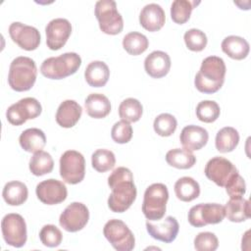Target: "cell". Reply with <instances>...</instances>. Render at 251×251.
<instances>
[{"label": "cell", "instance_id": "obj_27", "mask_svg": "<svg viewBox=\"0 0 251 251\" xmlns=\"http://www.w3.org/2000/svg\"><path fill=\"white\" fill-rule=\"evenodd\" d=\"M2 196L8 205L20 206L26 201L28 190L24 182L13 180L5 184L2 191Z\"/></svg>", "mask_w": 251, "mask_h": 251}, {"label": "cell", "instance_id": "obj_36", "mask_svg": "<svg viewBox=\"0 0 251 251\" xmlns=\"http://www.w3.org/2000/svg\"><path fill=\"white\" fill-rule=\"evenodd\" d=\"M220 106L212 100H203L196 107V116L203 123H214L220 117Z\"/></svg>", "mask_w": 251, "mask_h": 251}, {"label": "cell", "instance_id": "obj_19", "mask_svg": "<svg viewBox=\"0 0 251 251\" xmlns=\"http://www.w3.org/2000/svg\"><path fill=\"white\" fill-rule=\"evenodd\" d=\"M166 21V15L163 8L151 3L144 6L139 14V23L143 28L148 31H157L163 27Z\"/></svg>", "mask_w": 251, "mask_h": 251}, {"label": "cell", "instance_id": "obj_38", "mask_svg": "<svg viewBox=\"0 0 251 251\" xmlns=\"http://www.w3.org/2000/svg\"><path fill=\"white\" fill-rule=\"evenodd\" d=\"M183 39L186 47L194 52H200L204 50L208 41L206 34L197 28H190L185 31Z\"/></svg>", "mask_w": 251, "mask_h": 251}, {"label": "cell", "instance_id": "obj_32", "mask_svg": "<svg viewBox=\"0 0 251 251\" xmlns=\"http://www.w3.org/2000/svg\"><path fill=\"white\" fill-rule=\"evenodd\" d=\"M149 41L147 37L137 31H132L125 35L123 39V47L129 54L137 56L145 52L148 48Z\"/></svg>", "mask_w": 251, "mask_h": 251}, {"label": "cell", "instance_id": "obj_40", "mask_svg": "<svg viewBox=\"0 0 251 251\" xmlns=\"http://www.w3.org/2000/svg\"><path fill=\"white\" fill-rule=\"evenodd\" d=\"M111 136L116 143L125 144L129 142L132 137V127L130 124L124 120L115 123L111 130Z\"/></svg>", "mask_w": 251, "mask_h": 251}, {"label": "cell", "instance_id": "obj_9", "mask_svg": "<svg viewBox=\"0 0 251 251\" xmlns=\"http://www.w3.org/2000/svg\"><path fill=\"white\" fill-rule=\"evenodd\" d=\"M1 230L5 242L16 248L24 246L27 239L25 219L16 213L7 214L1 222Z\"/></svg>", "mask_w": 251, "mask_h": 251}, {"label": "cell", "instance_id": "obj_16", "mask_svg": "<svg viewBox=\"0 0 251 251\" xmlns=\"http://www.w3.org/2000/svg\"><path fill=\"white\" fill-rule=\"evenodd\" d=\"M35 193L37 198L46 205H56L64 202L68 196L66 185L54 178H49L36 185Z\"/></svg>", "mask_w": 251, "mask_h": 251}, {"label": "cell", "instance_id": "obj_33", "mask_svg": "<svg viewBox=\"0 0 251 251\" xmlns=\"http://www.w3.org/2000/svg\"><path fill=\"white\" fill-rule=\"evenodd\" d=\"M199 3V1L175 0L171 6V18L173 22L178 25L185 24L189 20L192 10Z\"/></svg>", "mask_w": 251, "mask_h": 251}, {"label": "cell", "instance_id": "obj_17", "mask_svg": "<svg viewBox=\"0 0 251 251\" xmlns=\"http://www.w3.org/2000/svg\"><path fill=\"white\" fill-rule=\"evenodd\" d=\"M146 229L149 235L154 239L165 243H171L177 236L179 225L176 218L168 216L162 222L157 221V223H152L151 221H147Z\"/></svg>", "mask_w": 251, "mask_h": 251}, {"label": "cell", "instance_id": "obj_34", "mask_svg": "<svg viewBox=\"0 0 251 251\" xmlns=\"http://www.w3.org/2000/svg\"><path fill=\"white\" fill-rule=\"evenodd\" d=\"M143 108L141 103L135 98H126L119 106V116L128 123H135L140 120Z\"/></svg>", "mask_w": 251, "mask_h": 251}, {"label": "cell", "instance_id": "obj_21", "mask_svg": "<svg viewBox=\"0 0 251 251\" xmlns=\"http://www.w3.org/2000/svg\"><path fill=\"white\" fill-rule=\"evenodd\" d=\"M82 114L81 106L75 100L63 101L56 112L57 124L65 128H70L75 126Z\"/></svg>", "mask_w": 251, "mask_h": 251}, {"label": "cell", "instance_id": "obj_37", "mask_svg": "<svg viewBox=\"0 0 251 251\" xmlns=\"http://www.w3.org/2000/svg\"><path fill=\"white\" fill-rule=\"evenodd\" d=\"M177 126L176 119L168 113H163L157 116L153 123V127L155 132L160 136H170L172 135Z\"/></svg>", "mask_w": 251, "mask_h": 251}, {"label": "cell", "instance_id": "obj_24", "mask_svg": "<svg viewBox=\"0 0 251 251\" xmlns=\"http://www.w3.org/2000/svg\"><path fill=\"white\" fill-rule=\"evenodd\" d=\"M222 50L229 58L234 60H243L249 54V43L243 37L237 35L226 36L221 44Z\"/></svg>", "mask_w": 251, "mask_h": 251}, {"label": "cell", "instance_id": "obj_10", "mask_svg": "<svg viewBox=\"0 0 251 251\" xmlns=\"http://www.w3.org/2000/svg\"><path fill=\"white\" fill-rule=\"evenodd\" d=\"M226 217L225 206L217 203H200L188 212V222L194 227L221 223Z\"/></svg>", "mask_w": 251, "mask_h": 251}, {"label": "cell", "instance_id": "obj_11", "mask_svg": "<svg viewBox=\"0 0 251 251\" xmlns=\"http://www.w3.org/2000/svg\"><path fill=\"white\" fill-rule=\"evenodd\" d=\"M42 111V107L37 99L33 97L23 98L11 105L7 112V121L13 126H21L27 120L37 118Z\"/></svg>", "mask_w": 251, "mask_h": 251}, {"label": "cell", "instance_id": "obj_30", "mask_svg": "<svg viewBox=\"0 0 251 251\" xmlns=\"http://www.w3.org/2000/svg\"><path fill=\"white\" fill-rule=\"evenodd\" d=\"M166 162L174 168L186 170L194 166L196 158L192 154V152L187 149L176 148L167 152Z\"/></svg>", "mask_w": 251, "mask_h": 251}, {"label": "cell", "instance_id": "obj_4", "mask_svg": "<svg viewBox=\"0 0 251 251\" xmlns=\"http://www.w3.org/2000/svg\"><path fill=\"white\" fill-rule=\"evenodd\" d=\"M80 65L81 58L78 54L67 52L45 59L40 66V73L50 79H62L75 74Z\"/></svg>", "mask_w": 251, "mask_h": 251}, {"label": "cell", "instance_id": "obj_42", "mask_svg": "<svg viewBox=\"0 0 251 251\" xmlns=\"http://www.w3.org/2000/svg\"><path fill=\"white\" fill-rule=\"evenodd\" d=\"M226 191L230 198L242 197L246 192V184L243 177L238 174H234L227 183L225 185Z\"/></svg>", "mask_w": 251, "mask_h": 251}, {"label": "cell", "instance_id": "obj_3", "mask_svg": "<svg viewBox=\"0 0 251 251\" xmlns=\"http://www.w3.org/2000/svg\"><path fill=\"white\" fill-rule=\"evenodd\" d=\"M37 68L35 62L25 56L15 58L9 69L8 83L10 87L18 92L29 90L35 83Z\"/></svg>", "mask_w": 251, "mask_h": 251}, {"label": "cell", "instance_id": "obj_15", "mask_svg": "<svg viewBox=\"0 0 251 251\" xmlns=\"http://www.w3.org/2000/svg\"><path fill=\"white\" fill-rule=\"evenodd\" d=\"M46 44L51 50L61 49L72 33V25L67 19L57 18L50 21L46 27Z\"/></svg>", "mask_w": 251, "mask_h": 251}, {"label": "cell", "instance_id": "obj_22", "mask_svg": "<svg viewBox=\"0 0 251 251\" xmlns=\"http://www.w3.org/2000/svg\"><path fill=\"white\" fill-rule=\"evenodd\" d=\"M84 107L87 115L93 119H103L111 112L110 100L101 93L89 94L84 101Z\"/></svg>", "mask_w": 251, "mask_h": 251}, {"label": "cell", "instance_id": "obj_18", "mask_svg": "<svg viewBox=\"0 0 251 251\" xmlns=\"http://www.w3.org/2000/svg\"><path fill=\"white\" fill-rule=\"evenodd\" d=\"M208 139V131L204 127L194 125L184 126L179 135V141L183 148L191 152L203 148L207 144Z\"/></svg>", "mask_w": 251, "mask_h": 251}, {"label": "cell", "instance_id": "obj_7", "mask_svg": "<svg viewBox=\"0 0 251 251\" xmlns=\"http://www.w3.org/2000/svg\"><path fill=\"white\" fill-rule=\"evenodd\" d=\"M103 234L110 244L118 251H131L135 245L132 231L121 220L108 221L103 228Z\"/></svg>", "mask_w": 251, "mask_h": 251}, {"label": "cell", "instance_id": "obj_5", "mask_svg": "<svg viewBox=\"0 0 251 251\" xmlns=\"http://www.w3.org/2000/svg\"><path fill=\"white\" fill-rule=\"evenodd\" d=\"M169 191L163 183H153L144 192L142 212L148 221H160L166 213Z\"/></svg>", "mask_w": 251, "mask_h": 251}, {"label": "cell", "instance_id": "obj_29", "mask_svg": "<svg viewBox=\"0 0 251 251\" xmlns=\"http://www.w3.org/2000/svg\"><path fill=\"white\" fill-rule=\"evenodd\" d=\"M239 142L238 131L231 126H225L216 135L215 145L219 152L227 153L235 149Z\"/></svg>", "mask_w": 251, "mask_h": 251}, {"label": "cell", "instance_id": "obj_41", "mask_svg": "<svg viewBox=\"0 0 251 251\" xmlns=\"http://www.w3.org/2000/svg\"><path fill=\"white\" fill-rule=\"evenodd\" d=\"M218 246V237L213 232H199L194 238V248L198 251H215Z\"/></svg>", "mask_w": 251, "mask_h": 251}, {"label": "cell", "instance_id": "obj_26", "mask_svg": "<svg viewBox=\"0 0 251 251\" xmlns=\"http://www.w3.org/2000/svg\"><path fill=\"white\" fill-rule=\"evenodd\" d=\"M226 217L233 223H241L250 218V203L249 200L243 197L230 198L226 206Z\"/></svg>", "mask_w": 251, "mask_h": 251}, {"label": "cell", "instance_id": "obj_13", "mask_svg": "<svg viewBox=\"0 0 251 251\" xmlns=\"http://www.w3.org/2000/svg\"><path fill=\"white\" fill-rule=\"evenodd\" d=\"M9 34L11 39L20 48L26 51L35 50L40 44V32L36 27L31 25L14 22L9 26Z\"/></svg>", "mask_w": 251, "mask_h": 251}, {"label": "cell", "instance_id": "obj_28", "mask_svg": "<svg viewBox=\"0 0 251 251\" xmlns=\"http://www.w3.org/2000/svg\"><path fill=\"white\" fill-rule=\"evenodd\" d=\"M175 193L180 201L190 202L200 195V186L194 178L182 176L175 183Z\"/></svg>", "mask_w": 251, "mask_h": 251}, {"label": "cell", "instance_id": "obj_12", "mask_svg": "<svg viewBox=\"0 0 251 251\" xmlns=\"http://www.w3.org/2000/svg\"><path fill=\"white\" fill-rule=\"evenodd\" d=\"M89 220L88 208L80 202H73L66 207L59 218L60 226L69 232L81 230Z\"/></svg>", "mask_w": 251, "mask_h": 251}, {"label": "cell", "instance_id": "obj_23", "mask_svg": "<svg viewBox=\"0 0 251 251\" xmlns=\"http://www.w3.org/2000/svg\"><path fill=\"white\" fill-rule=\"evenodd\" d=\"M109 77L110 70L102 61L90 62L84 71V78L88 85L92 87L104 86L108 82Z\"/></svg>", "mask_w": 251, "mask_h": 251}, {"label": "cell", "instance_id": "obj_25", "mask_svg": "<svg viewBox=\"0 0 251 251\" xmlns=\"http://www.w3.org/2000/svg\"><path fill=\"white\" fill-rule=\"evenodd\" d=\"M21 147L29 153H35L43 149L46 144L45 133L36 127H31L24 130L19 138Z\"/></svg>", "mask_w": 251, "mask_h": 251}, {"label": "cell", "instance_id": "obj_1", "mask_svg": "<svg viewBox=\"0 0 251 251\" xmlns=\"http://www.w3.org/2000/svg\"><path fill=\"white\" fill-rule=\"evenodd\" d=\"M108 185L112 190L108 207L115 213L126 212L133 204L137 194L131 171L125 167L115 169L108 176Z\"/></svg>", "mask_w": 251, "mask_h": 251}, {"label": "cell", "instance_id": "obj_14", "mask_svg": "<svg viewBox=\"0 0 251 251\" xmlns=\"http://www.w3.org/2000/svg\"><path fill=\"white\" fill-rule=\"evenodd\" d=\"M238 171L235 166L224 157H214L205 166V176L220 187H225L230 177Z\"/></svg>", "mask_w": 251, "mask_h": 251}, {"label": "cell", "instance_id": "obj_8", "mask_svg": "<svg viewBox=\"0 0 251 251\" xmlns=\"http://www.w3.org/2000/svg\"><path fill=\"white\" fill-rule=\"evenodd\" d=\"M60 176L70 184H76L83 180L85 176V160L81 153L68 150L60 158Z\"/></svg>", "mask_w": 251, "mask_h": 251}, {"label": "cell", "instance_id": "obj_35", "mask_svg": "<svg viewBox=\"0 0 251 251\" xmlns=\"http://www.w3.org/2000/svg\"><path fill=\"white\" fill-rule=\"evenodd\" d=\"M91 164L98 173H105L112 170L116 164L115 154L111 150L97 149L91 155Z\"/></svg>", "mask_w": 251, "mask_h": 251}, {"label": "cell", "instance_id": "obj_20", "mask_svg": "<svg viewBox=\"0 0 251 251\" xmlns=\"http://www.w3.org/2000/svg\"><path fill=\"white\" fill-rule=\"evenodd\" d=\"M145 72L153 78H161L171 69V58L164 51H153L144 60Z\"/></svg>", "mask_w": 251, "mask_h": 251}, {"label": "cell", "instance_id": "obj_31", "mask_svg": "<svg viewBox=\"0 0 251 251\" xmlns=\"http://www.w3.org/2000/svg\"><path fill=\"white\" fill-rule=\"evenodd\" d=\"M54 168V161L52 156L43 151H37L29 160V171L36 176H41L52 172Z\"/></svg>", "mask_w": 251, "mask_h": 251}, {"label": "cell", "instance_id": "obj_6", "mask_svg": "<svg viewBox=\"0 0 251 251\" xmlns=\"http://www.w3.org/2000/svg\"><path fill=\"white\" fill-rule=\"evenodd\" d=\"M100 29L109 35L119 34L124 28L122 15L117 10V4L113 0H99L94 10Z\"/></svg>", "mask_w": 251, "mask_h": 251}, {"label": "cell", "instance_id": "obj_2", "mask_svg": "<svg viewBox=\"0 0 251 251\" xmlns=\"http://www.w3.org/2000/svg\"><path fill=\"white\" fill-rule=\"evenodd\" d=\"M226 72V64L222 58L209 56L202 61L200 70L194 78V85L202 93L213 94L223 86Z\"/></svg>", "mask_w": 251, "mask_h": 251}, {"label": "cell", "instance_id": "obj_39", "mask_svg": "<svg viewBox=\"0 0 251 251\" xmlns=\"http://www.w3.org/2000/svg\"><path fill=\"white\" fill-rule=\"evenodd\" d=\"M39 239L44 246L58 247L63 239L61 230L54 225H45L39 231Z\"/></svg>", "mask_w": 251, "mask_h": 251}]
</instances>
